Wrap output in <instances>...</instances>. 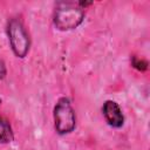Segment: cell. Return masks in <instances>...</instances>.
<instances>
[{"label":"cell","instance_id":"5","mask_svg":"<svg viewBox=\"0 0 150 150\" xmlns=\"http://www.w3.org/2000/svg\"><path fill=\"white\" fill-rule=\"evenodd\" d=\"M13 131L9 122L0 115V143H9L13 141Z\"/></svg>","mask_w":150,"mask_h":150},{"label":"cell","instance_id":"3","mask_svg":"<svg viewBox=\"0 0 150 150\" xmlns=\"http://www.w3.org/2000/svg\"><path fill=\"white\" fill-rule=\"evenodd\" d=\"M76 125L75 111L68 98L61 97L54 107V127L57 134L66 135L71 132Z\"/></svg>","mask_w":150,"mask_h":150},{"label":"cell","instance_id":"1","mask_svg":"<svg viewBox=\"0 0 150 150\" xmlns=\"http://www.w3.org/2000/svg\"><path fill=\"white\" fill-rule=\"evenodd\" d=\"M84 19V11L79 4L59 2L54 12V25L60 30H71L79 27Z\"/></svg>","mask_w":150,"mask_h":150},{"label":"cell","instance_id":"4","mask_svg":"<svg viewBox=\"0 0 150 150\" xmlns=\"http://www.w3.org/2000/svg\"><path fill=\"white\" fill-rule=\"evenodd\" d=\"M103 116L107 123L112 128H121L124 123V116L120 105L114 101H105L102 107Z\"/></svg>","mask_w":150,"mask_h":150},{"label":"cell","instance_id":"6","mask_svg":"<svg viewBox=\"0 0 150 150\" xmlns=\"http://www.w3.org/2000/svg\"><path fill=\"white\" fill-rule=\"evenodd\" d=\"M131 64H132V67H135L136 69L142 70V71L145 70V69L148 68V62H146L145 60L139 59V57H136V56L132 57V60H131Z\"/></svg>","mask_w":150,"mask_h":150},{"label":"cell","instance_id":"8","mask_svg":"<svg viewBox=\"0 0 150 150\" xmlns=\"http://www.w3.org/2000/svg\"><path fill=\"white\" fill-rule=\"evenodd\" d=\"M0 103H1V98H0Z\"/></svg>","mask_w":150,"mask_h":150},{"label":"cell","instance_id":"7","mask_svg":"<svg viewBox=\"0 0 150 150\" xmlns=\"http://www.w3.org/2000/svg\"><path fill=\"white\" fill-rule=\"evenodd\" d=\"M6 74H7V70H6V66H5V62L0 59V80L5 79L6 77Z\"/></svg>","mask_w":150,"mask_h":150},{"label":"cell","instance_id":"2","mask_svg":"<svg viewBox=\"0 0 150 150\" xmlns=\"http://www.w3.org/2000/svg\"><path fill=\"white\" fill-rule=\"evenodd\" d=\"M7 35L11 48L18 57H25L30 48V39L22 21L12 18L7 23Z\"/></svg>","mask_w":150,"mask_h":150}]
</instances>
